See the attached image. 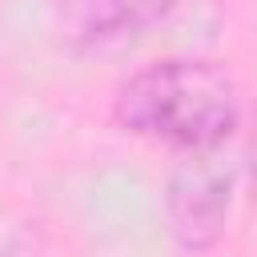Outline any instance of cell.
I'll return each instance as SVG.
<instances>
[{"mask_svg":"<svg viewBox=\"0 0 257 257\" xmlns=\"http://www.w3.org/2000/svg\"><path fill=\"white\" fill-rule=\"evenodd\" d=\"M112 120L128 137L177 153H217L241 124V92L221 64L169 56L116 88Z\"/></svg>","mask_w":257,"mask_h":257,"instance_id":"1","label":"cell"},{"mask_svg":"<svg viewBox=\"0 0 257 257\" xmlns=\"http://www.w3.org/2000/svg\"><path fill=\"white\" fill-rule=\"evenodd\" d=\"M181 0H52V28L72 52L137 44L177 12Z\"/></svg>","mask_w":257,"mask_h":257,"instance_id":"3","label":"cell"},{"mask_svg":"<svg viewBox=\"0 0 257 257\" xmlns=\"http://www.w3.org/2000/svg\"><path fill=\"white\" fill-rule=\"evenodd\" d=\"M217 153H185L181 165L169 173L165 221L185 253H209L225 237L233 205V173Z\"/></svg>","mask_w":257,"mask_h":257,"instance_id":"2","label":"cell"},{"mask_svg":"<svg viewBox=\"0 0 257 257\" xmlns=\"http://www.w3.org/2000/svg\"><path fill=\"white\" fill-rule=\"evenodd\" d=\"M0 257H52V249H48L44 229L32 225V221H24V225H16L0 241Z\"/></svg>","mask_w":257,"mask_h":257,"instance_id":"4","label":"cell"}]
</instances>
